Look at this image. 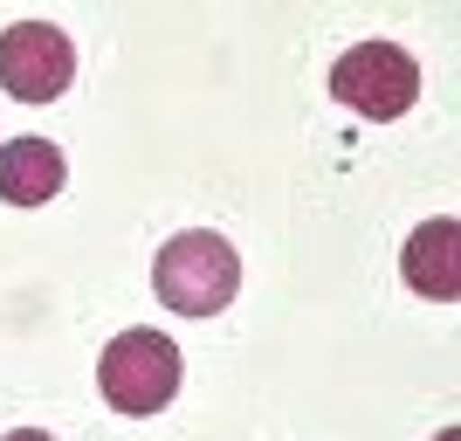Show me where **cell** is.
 Masks as SVG:
<instances>
[{"label": "cell", "mask_w": 461, "mask_h": 441, "mask_svg": "<svg viewBox=\"0 0 461 441\" xmlns=\"http://www.w3.org/2000/svg\"><path fill=\"white\" fill-rule=\"evenodd\" d=\"M152 289H158V304L179 310V317H221V310L241 297V255H234L228 234L186 228L158 249Z\"/></svg>", "instance_id": "6da1fadb"}, {"label": "cell", "mask_w": 461, "mask_h": 441, "mask_svg": "<svg viewBox=\"0 0 461 441\" xmlns=\"http://www.w3.org/2000/svg\"><path fill=\"white\" fill-rule=\"evenodd\" d=\"M96 393L117 407V414H158V407H173L179 393V345L166 331H117L104 359H96Z\"/></svg>", "instance_id": "7a4b0ae2"}, {"label": "cell", "mask_w": 461, "mask_h": 441, "mask_svg": "<svg viewBox=\"0 0 461 441\" xmlns=\"http://www.w3.org/2000/svg\"><path fill=\"white\" fill-rule=\"evenodd\" d=\"M330 96L358 117H406L420 96V62L406 56L400 41H358L330 62Z\"/></svg>", "instance_id": "3957f363"}, {"label": "cell", "mask_w": 461, "mask_h": 441, "mask_svg": "<svg viewBox=\"0 0 461 441\" xmlns=\"http://www.w3.org/2000/svg\"><path fill=\"white\" fill-rule=\"evenodd\" d=\"M0 83L21 104H56L77 83V41L56 21H14L0 28Z\"/></svg>", "instance_id": "277c9868"}, {"label": "cell", "mask_w": 461, "mask_h": 441, "mask_svg": "<svg viewBox=\"0 0 461 441\" xmlns=\"http://www.w3.org/2000/svg\"><path fill=\"white\" fill-rule=\"evenodd\" d=\"M400 276L427 304H455L461 297V228H455V214H434V221H420V228L406 234Z\"/></svg>", "instance_id": "5b68a950"}, {"label": "cell", "mask_w": 461, "mask_h": 441, "mask_svg": "<svg viewBox=\"0 0 461 441\" xmlns=\"http://www.w3.org/2000/svg\"><path fill=\"white\" fill-rule=\"evenodd\" d=\"M62 179H69L62 145H49V138H7V145H0V200H7V207L56 200Z\"/></svg>", "instance_id": "8992f818"}, {"label": "cell", "mask_w": 461, "mask_h": 441, "mask_svg": "<svg viewBox=\"0 0 461 441\" xmlns=\"http://www.w3.org/2000/svg\"><path fill=\"white\" fill-rule=\"evenodd\" d=\"M0 441H56L49 427H14V435H0Z\"/></svg>", "instance_id": "52a82bcc"}, {"label": "cell", "mask_w": 461, "mask_h": 441, "mask_svg": "<svg viewBox=\"0 0 461 441\" xmlns=\"http://www.w3.org/2000/svg\"><path fill=\"white\" fill-rule=\"evenodd\" d=\"M441 441H461V435H455V427H441Z\"/></svg>", "instance_id": "ba28073f"}]
</instances>
